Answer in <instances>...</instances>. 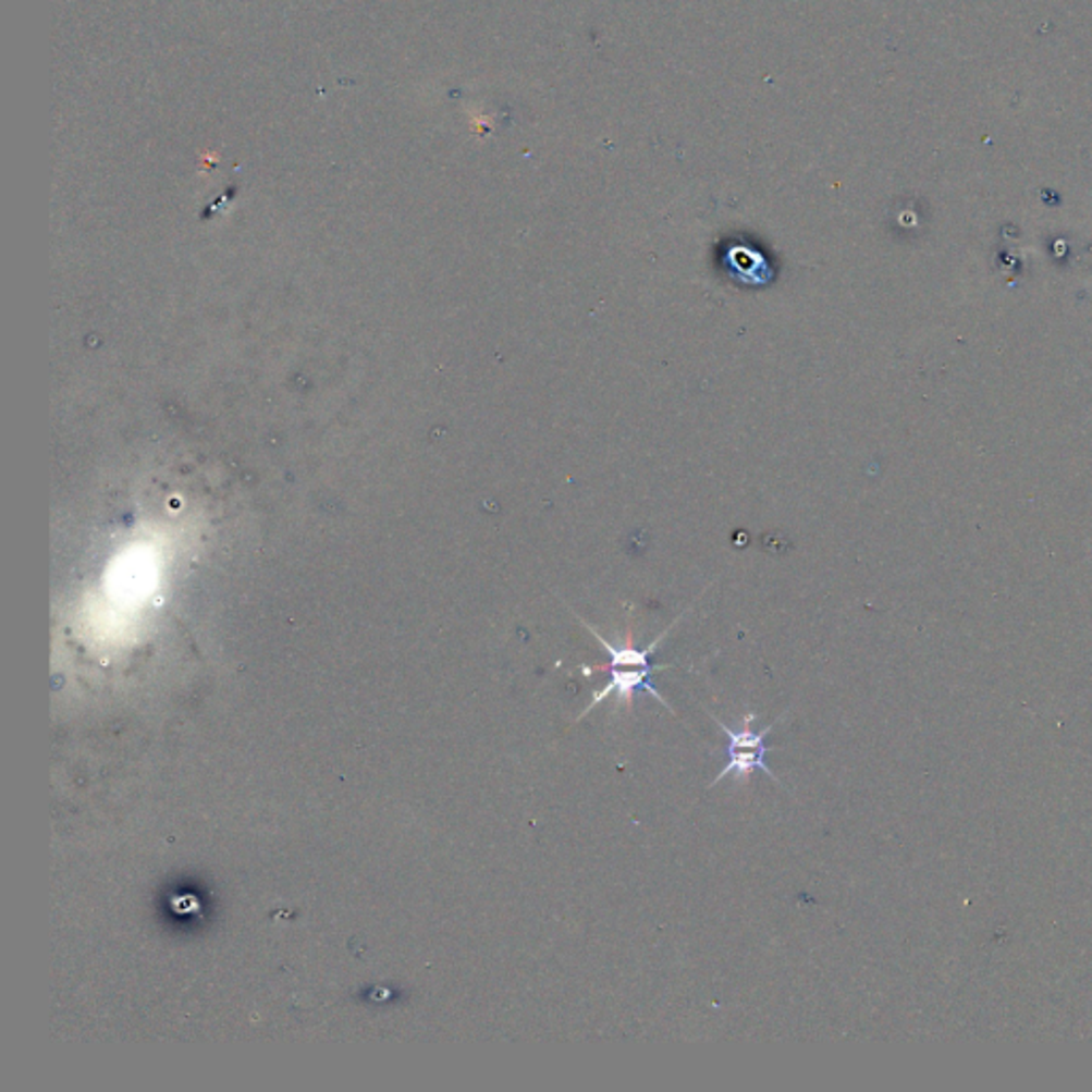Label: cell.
I'll use <instances>...</instances> for the list:
<instances>
[{
    "instance_id": "obj_1",
    "label": "cell",
    "mask_w": 1092,
    "mask_h": 1092,
    "mask_svg": "<svg viewBox=\"0 0 1092 1092\" xmlns=\"http://www.w3.org/2000/svg\"><path fill=\"white\" fill-rule=\"evenodd\" d=\"M715 722H717L720 728L724 729V734L728 738V749H726L728 762L720 771V775L713 780L711 787L717 785L720 781L726 780L728 775H734L736 780H749L756 771H764L771 780L780 783V777L769 769V762H766V756H769L766 736L771 734V729L775 728V724L756 732V729L751 728L753 722H756L753 713H747L743 717V722L738 724V728H729V726H726L717 717H715Z\"/></svg>"
},
{
    "instance_id": "obj_2",
    "label": "cell",
    "mask_w": 1092,
    "mask_h": 1092,
    "mask_svg": "<svg viewBox=\"0 0 1092 1092\" xmlns=\"http://www.w3.org/2000/svg\"><path fill=\"white\" fill-rule=\"evenodd\" d=\"M668 666H609V675H611V683L604 685L596 696L593 700L589 702V707L582 711V715L578 720H582L591 709H596L600 702H604L609 696H617V704H625L627 709H631V702H634V694L638 689H645L649 691L658 702H662L666 709H671L675 713V709L668 704V700L651 685V676L655 671H664Z\"/></svg>"
}]
</instances>
